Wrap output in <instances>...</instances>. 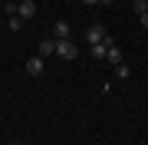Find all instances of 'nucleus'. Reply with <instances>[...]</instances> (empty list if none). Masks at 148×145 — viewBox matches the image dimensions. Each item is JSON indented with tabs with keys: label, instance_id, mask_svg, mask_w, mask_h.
<instances>
[{
	"label": "nucleus",
	"instance_id": "f257e3e1",
	"mask_svg": "<svg viewBox=\"0 0 148 145\" xmlns=\"http://www.w3.org/2000/svg\"><path fill=\"white\" fill-rule=\"evenodd\" d=\"M56 56H59V59H76L79 49L73 46V40H56Z\"/></svg>",
	"mask_w": 148,
	"mask_h": 145
},
{
	"label": "nucleus",
	"instance_id": "f03ea898",
	"mask_svg": "<svg viewBox=\"0 0 148 145\" xmlns=\"http://www.w3.org/2000/svg\"><path fill=\"white\" fill-rule=\"evenodd\" d=\"M109 33H106V27H102V23H92L89 30H86V43L89 46H95V43H102V40H106Z\"/></svg>",
	"mask_w": 148,
	"mask_h": 145
},
{
	"label": "nucleus",
	"instance_id": "7ed1b4c3",
	"mask_svg": "<svg viewBox=\"0 0 148 145\" xmlns=\"http://www.w3.org/2000/svg\"><path fill=\"white\" fill-rule=\"evenodd\" d=\"M16 16H20V20H33V16H36V3H33V0L16 3Z\"/></svg>",
	"mask_w": 148,
	"mask_h": 145
},
{
	"label": "nucleus",
	"instance_id": "20e7f679",
	"mask_svg": "<svg viewBox=\"0 0 148 145\" xmlns=\"http://www.w3.org/2000/svg\"><path fill=\"white\" fill-rule=\"evenodd\" d=\"M27 73H30V76H43V56L27 59Z\"/></svg>",
	"mask_w": 148,
	"mask_h": 145
},
{
	"label": "nucleus",
	"instance_id": "39448f33",
	"mask_svg": "<svg viewBox=\"0 0 148 145\" xmlns=\"http://www.w3.org/2000/svg\"><path fill=\"white\" fill-rule=\"evenodd\" d=\"M40 56H56V36H53V40H43V43H40Z\"/></svg>",
	"mask_w": 148,
	"mask_h": 145
},
{
	"label": "nucleus",
	"instance_id": "423d86ee",
	"mask_svg": "<svg viewBox=\"0 0 148 145\" xmlns=\"http://www.w3.org/2000/svg\"><path fill=\"white\" fill-rule=\"evenodd\" d=\"M56 40H69V23L66 20H56Z\"/></svg>",
	"mask_w": 148,
	"mask_h": 145
},
{
	"label": "nucleus",
	"instance_id": "0eeeda50",
	"mask_svg": "<svg viewBox=\"0 0 148 145\" xmlns=\"http://www.w3.org/2000/svg\"><path fill=\"white\" fill-rule=\"evenodd\" d=\"M106 59H109L112 66H119V63H122V49H119V46H109V53H106Z\"/></svg>",
	"mask_w": 148,
	"mask_h": 145
},
{
	"label": "nucleus",
	"instance_id": "6e6552de",
	"mask_svg": "<svg viewBox=\"0 0 148 145\" xmlns=\"http://www.w3.org/2000/svg\"><path fill=\"white\" fill-rule=\"evenodd\" d=\"M115 76H119V79H128V76H132V69H128L125 63H119V66H115Z\"/></svg>",
	"mask_w": 148,
	"mask_h": 145
},
{
	"label": "nucleus",
	"instance_id": "1a4fd4ad",
	"mask_svg": "<svg viewBox=\"0 0 148 145\" xmlns=\"http://www.w3.org/2000/svg\"><path fill=\"white\" fill-rule=\"evenodd\" d=\"M7 27L16 33V30H23V20H20V16H10V20H7Z\"/></svg>",
	"mask_w": 148,
	"mask_h": 145
},
{
	"label": "nucleus",
	"instance_id": "9d476101",
	"mask_svg": "<svg viewBox=\"0 0 148 145\" xmlns=\"http://www.w3.org/2000/svg\"><path fill=\"white\" fill-rule=\"evenodd\" d=\"M132 7H135V13H138V16H142V13H148V0H135Z\"/></svg>",
	"mask_w": 148,
	"mask_h": 145
},
{
	"label": "nucleus",
	"instance_id": "9b49d317",
	"mask_svg": "<svg viewBox=\"0 0 148 145\" xmlns=\"http://www.w3.org/2000/svg\"><path fill=\"white\" fill-rule=\"evenodd\" d=\"M138 23H142V27L148 30V13H142V16H138Z\"/></svg>",
	"mask_w": 148,
	"mask_h": 145
},
{
	"label": "nucleus",
	"instance_id": "f8f14e48",
	"mask_svg": "<svg viewBox=\"0 0 148 145\" xmlns=\"http://www.w3.org/2000/svg\"><path fill=\"white\" fill-rule=\"evenodd\" d=\"M82 3H86V7H95V3H99V0H82Z\"/></svg>",
	"mask_w": 148,
	"mask_h": 145
}]
</instances>
